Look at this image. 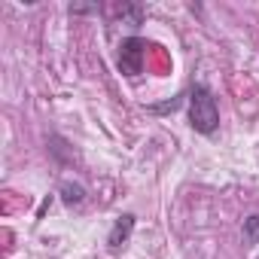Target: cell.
<instances>
[{"label":"cell","mask_w":259,"mask_h":259,"mask_svg":"<svg viewBox=\"0 0 259 259\" xmlns=\"http://www.w3.org/2000/svg\"><path fill=\"white\" fill-rule=\"evenodd\" d=\"M189 125L198 135H213L220 128V107L207 85L195 82L189 89Z\"/></svg>","instance_id":"6da1fadb"},{"label":"cell","mask_w":259,"mask_h":259,"mask_svg":"<svg viewBox=\"0 0 259 259\" xmlns=\"http://www.w3.org/2000/svg\"><path fill=\"white\" fill-rule=\"evenodd\" d=\"M144 61H147V40H141V37L122 40V46H119V70L125 76H138L144 70Z\"/></svg>","instance_id":"7a4b0ae2"},{"label":"cell","mask_w":259,"mask_h":259,"mask_svg":"<svg viewBox=\"0 0 259 259\" xmlns=\"http://www.w3.org/2000/svg\"><path fill=\"white\" fill-rule=\"evenodd\" d=\"M135 223H138L135 213H122V217L113 223V229H110V235H107V244H110L113 253L128 244V238H132V232H135Z\"/></svg>","instance_id":"3957f363"},{"label":"cell","mask_w":259,"mask_h":259,"mask_svg":"<svg viewBox=\"0 0 259 259\" xmlns=\"http://www.w3.org/2000/svg\"><path fill=\"white\" fill-rule=\"evenodd\" d=\"M58 195H61V201L67 204V207H79L82 201H85V186L82 183H73V180H64L61 186H58Z\"/></svg>","instance_id":"277c9868"},{"label":"cell","mask_w":259,"mask_h":259,"mask_svg":"<svg viewBox=\"0 0 259 259\" xmlns=\"http://www.w3.org/2000/svg\"><path fill=\"white\" fill-rule=\"evenodd\" d=\"M119 19H128L135 28L144 22V7H138V4H122L119 7Z\"/></svg>","instance_id":"5b68a950"},{"label":"cell","mask_w":259,"mask_h":259,"mask_svg":"<svg viewBox=\"0 0 259 259\" xmlns=\"http://www.w3.org/2000/svg\"><path fill=\"white\" fill-rule=\"evenodd\" d=\"M244 241L247 244H259V213H250L244 220Z\"/></svg>","instance_id":"8992f818"},{"label":"cell","mask_w":259,"mask_h":259,"mask_svg":"<svg viewBox=\"0 0 259 259\" xmlns=\"http://www.w3.org/2000/svg\"><path fill=\"white\" fill-rule=\"evenodd\" d=\"M180 104H183V95H180V98H171L168 104H156V107H150V113H174V110H180Z\"/></svg>","instance_id":"52a82bcc"},{"label":"cell","mask_w":259,"mask_h":259,"mask_svg":"<svg viewBox=\"0 0 259 259\" xmlns=\"http://www.w3.org/2000/svg\"><path fill=\"white\" fill-rule=\"evenodd\" d=\"M67 13H70V16H85V13H101V7H98V4H92V7H79V4H70V7H67Z\"/></svg>","instance_id":"ba28073f"}]
</instances>
